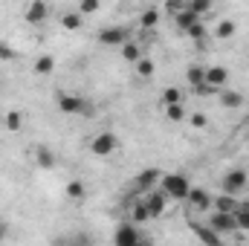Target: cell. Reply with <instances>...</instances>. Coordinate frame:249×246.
Masks as SVG:
<instances>
[{
    "mask_svg": "<svg viewBox=\"0 0 249 246\" xmlns=\"http://www.w3.org/2000/svg\"><path fill=\"white\" fill-rule=\"evenodd\" d=\"M160 191L171 200H186L188 191H191V183H188L186 174H162L160 180Z\"/></svg>",
    "mask_w": 249,
    "mask_h": 246,
    "instance_id": "6da1fadb",
    "label": "cell"
},
{
    "mask_svg": "<svg viewBox=\"0 0 249 246\" xmlns=\"http://www.w3.org/2000/svg\"><path fill=\"white\" fill-rule=\"evenodd\" d=\"M249 185V174L244 168H232L223 174L220 180V194H232V197H241V191Z\"/></svg>",
    "mask_w": 249,
    "mask_h": 246,
    "instance_id": "7a4b0ae2",
    "label": "cell"
},
{
    "mask_svg": "<svg viewBox=\"0 0 249 246\" xmlns=\"http://www.w3.org/2000/svg\"><path fill=\"white\" fill-rule=\"evenodd\" d=\"M55 102H58V110H61L64 116H81V113H87V102H84L78 93H67V90H61Z\"/></svg>",
    "mask_w": 249,
    "mask_h": 246,
    "instance_id": "3957f363",
    "label": "cell"
},
{
    "mask_svg": "<svg viewBox=\"0 0 249 246\" xmlns=\"http://www.w3.org/2000/svg\"><path fill=\"white\" fill-rule=\"evenodd\" d=\"M116 148H119V139H116V133H110V130H102V133H96V136L90 139V151H93L96 157H110Z\"/></svg>",
    "mask_w": 249,
    "mask_h": 246,
    "instance_id": "277c9868",
    "label": "cell"
},
{
    "mask_svg": "<svg viewBox=\"0 0 249 246\" xmlns=\"http://www.w3.org/2000/svg\"><path fill=\"white\" fill-rule=\"evenodd\" d=\"M212 232H217L220 238L223 235H235L238 232V220H235V214H223V211H212V217H209V223H206Z\"/></svg>",
    "mask_w": 249,
    "mask_h": 246,
    "instance_id": "5b68a950",
    "label": "cell"
},
{
    "mask_svg": "<svg viewBox=\"0 0 249 246\" xmlns=\"http://www.w3.org/2000/svg\"><path fill=\"white\" fill-rule=\"evenodd\" d=\"M96 38H99L102 47H124L130 32H127V26H105V29H99Z\"/></svg>",
    "mask_w": 249,
    "mask_h": 246,
    "instance_id": "8992f818",
    "label": "cell"
},
{
    "mask_svg": "<svg viewBox=\"0 0 249 246\" xmlns=\"http://www.w3.org/2000/svg\"><path fill=\"white\" fill-rule=\"evenodd\" d=\"M113 244L116 246H142V238H139V229L133 223H119L116 235H113Z\"/></svg>",
    "mask_w": 249,
    "mask_h": 246,
    "instance_id": "52a82bcc",
    "label": "cell"
},
{
    "mask_svg": "<svg viewBox=\"0 0 249 246\" xmlns=\"http://www.w3.org/2000/svg\"><path fill=\"white\" fill-rule=\"evenodd\" d=\"M142 203H145V209H148V217L154 220V217H162V211H165V206H168V197H165L160 188H154V191H148V197H145Z\"/></svg>",
    "mask_w": 249,
    "mask_h": 246,
    "instance_id": "ba28073f",
    "label": "cell"
},
{
    "mask_svg": "<svg viewBox=\"0 0 249 246\" xmlns=\"http://www.w3.org/2000/svg\"><path fill=\"white\" fill-rule=\"evenodd\" d=\"M226 81H229V70L226 67H206V84L214 93H220L226 87Z\"/></svg>",
    "mask_w": 249,
    "mask_h": 246,
    "instance_id": "9c48e42d",
    "label": "cell"
},
{
    "mask_svg": "<svg viewBox=\"0 0 249 246\" xmlns=\"http://www.w3.org/2000/svg\"><path fill=\"white\" fill-rule=\"evenodd\" d=\"M191 232L197 235V241H200L203 246H226V244H223V238H220L217 232H212V229H209V226H203V223H194V220H191Z\"/></svg>",
    "mask_w": 249,
    "mask_h": 246,
    "instance_id": "30bf717a",
    "label": "cell"
},
{
    "mask_svg": "<svg viewBox=\"0 0 249 246\" xmlns=\"http://www.w3.org/2000/svg\"><path fill=\"white\" fill-rule=\"evenodd\" d=\"M186 200L194 211H209V209H212V194L203 191V188H194V185H191V191H188Z\"/></svg>",
    "mask_w": 249,
    "mask_h": 246,
    "instance_id": "8fae6325",
    "label": "cell"
},
{
    "mask_svg": "<svg viewBox=\"0 0 249 246\" xmlns=\"http://www.w3.org/2000/svg\"><path fill=\"white\" fill-rule=\"evenodd\" d=\"M217 99H220V105H223L226 110H241V107H244V93H238V90L223 87V90L217 93Z\"/></svg>",
    "mask_w": 249,
    "mask_h": 246,
    "instance_id": "7c38bea8",
    "label": "cell"
},
{
    "mask_svg": "<svg viewBox=\"0 0 249 246\" xmlns=\"http://www.w3.org/2000/svg\"><path fill=\"white\" fill-rule=\"evenodd\" d=\"M47 15H50V6H47L44 0H32L29 9H26V20H29V23H44Z\"/></svg>",
    "mask_w": 249,
    "mask_h": 246,
    "instance_id": "4fadbf2b",
    "label": "cell"
},
{
    "mask_svg": "<svg viewBox=\"0 0 249 246\" xmlns=\"http://www.w3.org/2000/svg\"><path fill=\"white\" fill-rule=\"evenodd\" d=\"M238 197H232V194H217V197H212V209H217V211H223V214H235V209H238Z\"/></svg>",
    "mask_w": 249,
    "mask_h": 246,
    "instance_id": "5bb4252c",
    "label": "cell"
},
{
    "mask_svg": "<svg viewBox=\"0 0 249 246\" xmlns=\"http://www.w3.org/2000/svg\"><path fill=\"white\" fill-rule=\"evenodd\" d=\"M160 180H162V174L157 168H148V171L139 174L136 185H139V191H154V188H160Z\"/></svg>",
    "mask_w": 249,
    "mask_h": 246,
    "instance_id": "9a60e30c",
    "label": "cell"
},
{
    "mask_svg": "<svg viewBox=\"0 0 249 246\" xmlns=\"http://www.w3.org/2000/svg\"><path fill=\"white\" fill-rule=\"evenodd\" d=\"M186 78H188V84H191V90H194V87H200V84H206V67L191 64V67L186 70Z\"/></svg>",
    "mask_w": 249,
    "mask_h": 246,
    "instance_id": "2e32d148",
    "label": "cell"
},
{
    "mask_svg": "<svg viewBox=\"0 0 249 246\" xmlns=\"http://www.w3.org/2000/svg\"><path fill=\"white\" fill-rule=\"evenodd\" d=\"M35 162H38L41 168H53V165H55V154H53L50 148L38 145V148H35Z\"/></svg>",
    "mask_w": 249,
    "mask_h": 246,
    "instance_id": "e0dca14e",
    "label": "cell"
},
{
    "mask_svg": "<svg viewBox=\"0 0 249 246\" xmlns=\"http://www.w3.org/2000/svg\"><path fill=\"white\" fill-rule=\"evenodd\" d=\"M122 58L127 64H136L139 58H142V44H136V41H127L122 47Z\"/></svg>",
    "mask_w": 249,
    "mask_h": 246,
    "instance_id": "ac0fdd59",
    "label": "cell"
},
{
    "mask_svg": "<svg viewBox=\"0 0 249 246\" xmlns=\"http://www.w3.org/2000/svg\"><path fill=\"white\" fill-rule=\"evenodd\" d=\"M157 23H160V9L151 6V9H145V12L139 15V26H142V29H154Z\"/></svg>",
    "mask_w": 249,
    "mask_h": 246,
    "instance_id": "d6986e66",
    "label": "cell"
},
{
    "mask_svg": "<svg viewBox=\"0 0 249 246\" xmlns=\"http://www.w3.org/2000/svg\"><path fill=\"white\" fill-rule=\"evenodd\" d=\"M235 29H238L235 20H220V23L214 26V38H217V41H229V38L235 35Z\"/></svg>",
    "mask_w": 249,
    "mask_h": 246,
    "instance_id": "ffe728a7",
    "label": "cell"
},
{
    "mask_svg": "<svg viewBox=\"0 0 249 246\" xmlns=\"http://www.w3.org/2000/svg\"><path fill=\"white\" fill-rule=\"evenodd\" d=\"M32 70H35V75H50L55 70V58L53 55H41L38 61L32 64Z\"/></svg>",
    "mask_w": 249,
    "mask_h": 246,
    "instance_id": "44dd1931",
    "label": "cell"
},
{
    "mask_svg": "<svg viewBox=\"0 0 249 246\" xmlns=\"http://www.w3.org/2000/svg\"><path fill=\"white\" fill-rule=\"evenodd\" d=\"M186 12H191L194 18H203V15H209V12H212V3H209V0H188Z\"/></svg>",
    "mask_w": 249,
    "mask_h": 246,
    "instance_id": "7402d4cb",
    "label": "cell"
},
{
    "mask_svg": "<svg viewBox=\"0 0 249 246\" xmlns=\"http://www.w3.org/2000/svg\"><path fill=\"white\" fill-rule=\"evenodd\" d=\"M235 220H238V232H249V203H238Z\"/></svg>",
    "mask_w": 249,
    "mask_h": 246,
    "instance_id": "603a6c76",
    "label": "cell"
},
{
    "mask_svg": "<svg viewBox=\"0 0 249 246\" xmlns=\"http://www.w3.org/2000/svg\"><path fill=\"white\" fill-rule=\"evenodd\" d=\"M133 67H136V75H139V78H151V75H154V70H157V64L151 61V58H145V55L133 64Z\"/></svg>",
    "mask_w": 249,
    "mask_h": 246,
    "instance_id": "cb8c5ba5",
    "label": "cell"
},
{
    "mask_svg": "<svg viewBox=\"0 0 249 246\" xmlns=\"http://www.w3.org/2000/svg\"><path fill=\"white\" fill-rule=\"evenodd\" d=\"M61 26L67 29V32L81 29V15H78V12H67V15H61Z\"/></svg>",
    "mask_w": 249,
    "mask_h": 246,
    "instance_id": "d4e9b609",
    "label": "cell"
},
{
    "mask_svg": "<svg viewBox=\"0 0 249 246\" xmlns=\"http://www.w3.org/2000/svg\"><path fill=\"white\" fill-rule=\"evenodd\" d=\"M174 23H177V26H180L183 32H188V29H191L194 23H200V18H194L191 12H186V9H183V12H180V15L174 18Z\"/></svg>",
    "mask_w": 249,
    "mask_h": 246,
    "instance_id": "484cf974",
    "label": "cell"
},
{
    "mask_svg": "<svg viewBox=\"0 0 249 246\" xmlns=\"http://www.w3.org/2000/svg\"><path fill=\"white\" fill-rule=\"evenodd\" d=\"M20 124H23V113H18V110H9L6 113V119H3V127L6 130L15 133V130H20Z\"/></svg>",
    "mask_w": 249,
    "mask_h": 246,
    "instance_id": "4316f807",
    "label": "cell"
},
{
    "mask_svg": "<svg viewBox=\"0 0 249 246\" xmlns=\"http://www.w3.org/2000/svg\"><path fill=\"white\" fill-rule=\"evenodd\" d=\"M130 217H133V220H130L133 226H139V223L151 220V217H148V209H145V203H142V200H139V203H133V211H130Z\"/></svg>",
    "mask_w": 249,
    "mask_h": 246,
    "instance_id": "83f0119b",
    "label": "cell"
},
{
    "mask_svg": "<svg viewBox=\"0 0 249 246\" xmlns=\"http://www.w3.org/2000/svg\"><path fill=\"white\" fill-rule=\"evenodd\" d=\"M162 105H165V107H168V105H183V90L168 87V90L162 93Z\"/></svg>",
    "mask_w": 249,
    "mask_h": 246,
    "instance_id": "f1b7e54d",
    "label": "cell"
},
{
    "mask_svg": "<svg viewBox=\"0 0 249 246\" xmlns=\"http://www.w3.org/2000/svg\"><path fill=\"white\" fill-rule=\"evenodd\" d=\"M67 197L70 200H84V183L81 180H70L67 183Z\"/></svg>",
    "mask_w": 249,
    "mask_h": 246,
    "instance_id": "f546056e",
    "label": "cell"
},
{
    "mask_svg": "<svg viewBox=\"0 0 249 246\" xmlns=\"http://www.w3.org/2000/svg\"><path fill=\"white\" fill-rule=\"evenodd\" d=\"M186 35L194 41V44H197V47H203V44H206V26H203V23H194Z\"/></svg>",
    "mask_w": 249,
    "mask_h": 246,
    "instance_id": "4dcf8cb0",
    "label": "cell"
},
{
    "mask_svg": "<svg viewBox=\"0 0 249 246\" xmlns=\"http://www.w3.org/2000/svg\"><path fill=\"white\" fill-rule=\"evenodd\" d=\"M165 116H168L171 122H183V119H186V110H183V105H168V107H165Z\"/></svg>",
    "mask_w": 249,
    "mask_h": 246,
    "instance_id": "1f68e13d",
    "label": "cell"
},
{
    "mask_svg": "<svg viewBox=\"0 0 249 246\" xmlns=\"http://www.w3.org/2000/svg\"><path fill=\"white\" fill-rule=\"evenodd\" d=\"M99 9H102L99 0H84V3H78L75 12H78V15H93V12H99Z\"/></svg>",
    "mask_w": 249,
    "mask_h": 246,
    "instance_id": "d6a6232c",
    "label": "cell"
},
{
    "mask_svg": "<svg viewBox=\"0 0 249 246\" xmlns=\"http://www.w3.org/2000/svg\"><path fill=\"white\" fill-rule=\"evenodd\" d=\"M183 9H186V3H183V0H168V3H165V12H168L171 18H177Z\"/></svg>",
    "mask_w": 249,
    "mask_h": 246,
    "instance_id": "836d02e7",
    "label": "cell"
},
{
    "mask_svg": "<svg viewBox=\"0 0 249 246\" xmlns=\"http://www.w3.org/2000/svg\"><path fill=\"white\" fill-rule=\"evenodd\" d=\"M188 122H191V127H206L209 124V116L197 110V113H188Z\"/></svg>",
    "mask_w": 249,
    "mask_h": 246,
    "instance_id": "e575fe53",
    "label": "cell"
},
{
    "mask_svg": "<svg viewBox=\"0 0 249 246\" xmlns=\"http://www.w3.org/2000/svg\"><path fill=\"white\" fill-rule=\"evenodd\" d=\"M15 55H18V53H15L6 41H0V61H15Z\"/></svg>",
    "mask_w": 249,
    "mask_h": 246,
    "instance_id": "d590c367",
    "label": "cell"
},
{
    "mask_svg": "<svg viewBox=\"0 0 249 246\" xmlns=\"http://www.w3.org/2000/svg\"><path fill=\"white\" fill-rule=\"evenodd\" d=\"M214 90L209 87V84H200V87H194V96H212Z\"/></svg>",
    "mask_w": 249,
    "mask_h": 246,
    "instance_id": "8d00e7d4",
    "label": "cell"
},
{
    "mask_svg": "<svg viewBox=\"0 0 249 246\" xmlns=\"http://www.w3.org/2000/svg\"><path fill=\"white\" fill-rule=\"evenodd\" d=\"M6 235H9V223H6V220H0V241H3Z\"/></svg>",
    "mask_w": 249,
    "mask_h": 246,
    "instance_id": "74e56055",
    "label": "cell"
},
{
    "mask_svg": "<svg viewBox=\"0 0 249 246\" xmlns=\"http://www.w3.org/2000/svg\"><path fill=\"white\" fill-rule=\"evenodd\" d=\"M142 246H151V244H142Z\"/></svg>",
    "mask_w": 249,
    "mask_h": 246,
    "instance_id": "f35d334b",
    "label": "cell"
}]
</instances>
